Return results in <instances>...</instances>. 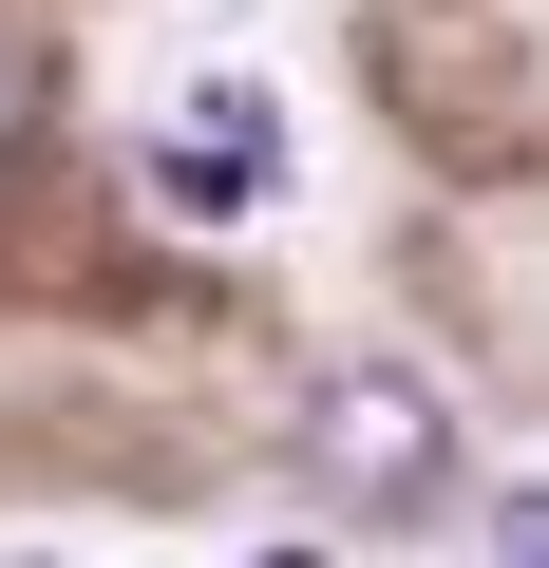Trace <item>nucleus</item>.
I'll list each match as a JSON object with an SVG mask.
<instances>
[{
	"label": "nucleus",
	"mask_w": 549,
	"mask_h": 568,
	"mask_svg": "<svg viewBox=\"0 0 549 568\" xmlns=\"http://www.w3.org/2000/svg\"><path fill=\"white\" fill-rule=\"evenodd\" d=\"M304 474H323L342 511H436V493H455V417H436V379H417V361H323V398H304Z\"/></svg>",
	"instance_id": "obj_1"
},
{
	"label": "nucleus",
	"mask_w": 549,
	"mask_h": 568,
	"mask_svg": "<svg viewBox=\"0 0 549 568\" xmlns=\"http://www.w3.org/2000/svg\"><path fill=\"white\" fill-rule=\"evenodd\" d=\"M265 190H285V114H265L246 77H190L171 133H152V209H171V227H246Z\"/></svg>",
	"instance_id": "obj_2"
},
{
	"label": "nucleus",
	"mask_w": 549,
	"mask_h": 568,
	"mask_svg": "<svg viewBox=\"0 0 549 568\" xmlns=\"http://www.w3.org/2000/svg\"><path fill=\"white\" fill-rule=\"evenodd\" d=\"M492 568H549V474H530V493L492 511Z\"/></svg>",
	"instance_id": "obj_3"
},
{
	"label": "nucleus",
	"mask_w": 549,
	"mask_h": 568,
	"mask_svg": "<svg viewBox=\"0 0 549 568\" xmlns=\"http://www.w3.org/2000/svg\"><path fill=\"white\" fill-rule=\"evenodd\" d=\"M0 133H20V58H0Z\"/></svg>",
	"instance_id": "obj_4"
}]
</instances>
